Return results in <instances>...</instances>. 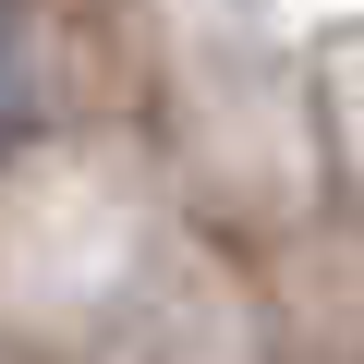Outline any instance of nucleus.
I'll list each match as a JSON object with an SVG mask.
<instances>
[{"label": "nucleus", "mask_w": 364, "mask_h": 364, "mask_svg": "<svg viewBox=\"0 0 364 364\" xmlns=\"http://www.w3.org/2000/svg\"><path fill=\"white\" fill-rule=\"evenodd\" d=\"M0 122H13V25H0Z\"/></svg>", "instance_id": "1"}]
</instances>
